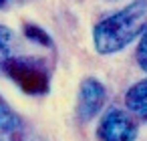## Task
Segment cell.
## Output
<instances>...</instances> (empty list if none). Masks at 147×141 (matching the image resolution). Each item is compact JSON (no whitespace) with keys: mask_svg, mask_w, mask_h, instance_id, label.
Returning a JSON list of instances; mask_svg holds the SVG:
<instances>
[{"mask_svg":"<svg viewBox=\"0 0 147 141\" xmlns=\"http://www.w3.org/2000/svg\"><path fill=\"white\" fill-rule=\"evenodd\" d=\"M147 22V4L137 0L119 12L99 20L93 28V45L99 55H113L123 51L139 34Z\"/></svg>","mask_w":147,"mask_h":141,"instance_id":"cell-1","label":"cell"},{"mask_svg":"<svg viewBox=\"0 0 147 141\" xmlns=\"http://www.w3.org/2000/svg\"><path fill=\"white\" fill-rule=\"evenodd\" d=\"M4 73L26 93V95H42L51 87L49 71L28 57H12L4 69Z\"/></svg>","mask_w":147,"mask_h":141,"instance_id":"cell-2","label":"cell"},{"mask_svg":"<svg viewBox=\"0 0 147 141\" xmlns=\"http://www.w3.org/2000/svg\"><path fill=\"white\" fill-rule=\"evenodd\" d=\"M99 141H135L137 139V123L123 109H109L97 127Z\"/></svg>","mask_w":147,"mask_h":141,"instance_id":"cell-3","label":"cell"},{"mask_svg":"<svg viewBox=\"0 0 147 141\" xmlns=\"http://www.w3.org/2000/svg\"><path fill=\"white\" fill-rule=\"evenodd\" d=\"M107 99L105 87L101 81H97L95 77H87L81 83L79 89V103H77V115L81 119V123H89L91 119L97 117V113L103 109Z\"/></svg>","mask_w":147,"mask_h":141,"instance_id":"cell-4","label":"cell"},{"mask_svg":"<svg viewBox=\"0 0 147 141\" xmlns=\"http://www.w3.org/2000/svg\"><path fill=\"white\" fill-rule=\"evenodd\" d=\"M125 107L139 119L147 121V79L129 87V91L125 93Z\"/></svg>","mask_w":147,"mask_h":141,"instance_id":"cell-5","label":"cell"},{"mask_svg":"<svg viewBox=\"0 0 147 141\" xmlns=\"http://www.w3.org/2000/svg\"><path fill=\"white\" fill-rule=\"evenodd\" d=\"M22 131V123H20V117L10 109V105L0 97V133L4 135H20Z\"/></svg>","mask_w":147,"mask_h":141,"instance_id":"cell-6","label":"cell"},{"mask_svg":"<svg viewBox=\"0 0 147 141\" xmlns=\"http://www.w3.org/2000/svg\"><path fill=\"white\" fill-rule=\"evenodd\" d=\"M12 38H14L12 30L4 24H0V71L2 73L6 69L8 61L14 57L12 55Z\"/></svg>","mask_w":147,"mask_h":141,"instance_id":"cell-7","label":"cell"},{"mask_svg":"<svg viewBox=\"0 0 147 141\" xmlns=\"http://www.w3.org/2000/svg\"><path fill=\"white\" fill-rule=\"evenodd\" d=\"M24 36H26L28 40H32V43H38V45H42V47L53 49V38H51V34H49L47 30H42L40 26H36V24H24Z\"/></svg>","mask_w":147,"mask_h":141,"instance_id":"cell-8","label":"cell"},{"mask_svg":"<svg viewBox=\"0 0 147 141\" xmlns=\"http://www.w3.org/2000/svg\"><path fill=\"white\" fill-rule=\"evenodd\" d=\"M135 59H137V65L147 73V28L141 34V40H139L137 51H135Z\"/></svg>","mask_w":147,"mask_h":141,"instance_id":"cell-9","label":"cell"},{"mask_svg":"<svg viewBox=\"0 0 147 141\" xmlns=\"http://www.w3.org/2000/svg\"><path fill=\"white\" fill-rule=\"evenodd\" d=\"M6 2H8V0H0V8H4V6H6Z\"/></svg>","mask_w":147,"mask_h":141,"instance_id":"cell-10","label":"cell"},{"mask_svg":"<svg viewBox=\"0 0 147 141\" xmlns=\"http://www.w3.org/2000/svg\"><path fill=\"white\" fill-rule=\"evenodd\" d=\"M18 2H26V0H18Z\"/></svg>","mask_w":147,"mask_h":141,"instance_id":"cell-11","label":"cell"}]
</instances>
